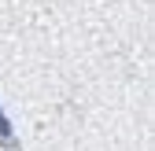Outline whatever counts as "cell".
<instances>
[{"instance_id":"1","label":"cell","mask_w":155,"mask_h":151,"mask_svg":"<svg viewBox=\"0 0 155 151\" xmlns=\"http://www.w3.org/2000/svg\"><path fill=\"white\" fill-rule=\"evenodd\" d=\"M0 147H8V151H18V137H15V125L8 118V111L0 107Z\"/></svg>"}]
</instances>
